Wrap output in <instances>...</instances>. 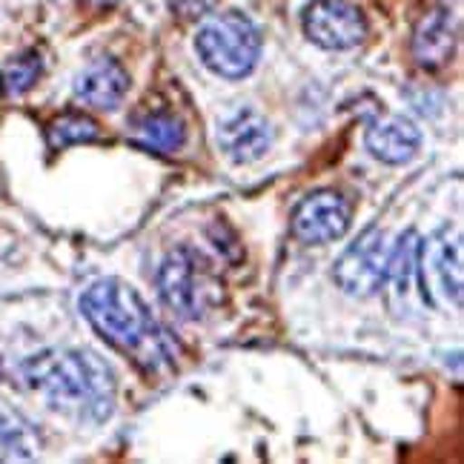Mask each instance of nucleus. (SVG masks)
Instances as JSON below:
<instances>
[{"mask_svg":"<svg viewBox=\"0 0 464 464\" xmlns=\"http://www.w3.org/2000/svg\"><path fill=\"white\" fill-rule=\"evenodd\" d=\"M17 448V430L12 427V421L0 413V456H4L6 450Z\"/></svg>","mask_w":464,"mask_h":464,"instance_id":"18","label":"nucleus"},{"mask_svg":"<svg viewBox=\"0 0 464 464\" xmlns=\"http://www.w3.org/2000/svg\"><path fill=\"white\" fill-rule=\"evenodd\" d=\"M81 313L92 324V330L123 353H135L138 359H164L160 344L164 335H158V324L147 307V301L138 295L132 284L121 278H101L81 295Z\"/></svg>","mask_w":464,"mask_h":464,"instance_id":"2","label":"nucleus"},{"mask_svg":"<svg viewBox=\"0 0 464 464\" xmlns=\"http://www.w3.org/2000/svg\"><path fill=\"white\" fill-rule=\"evenodd\" d=\"M29 390L63 413H78L89 421H106L115 410V372L101 355L89 350H44L24 362Z\"/></svg>","mask_w":464,"mask_h":464,"instance_id":"1","label":"nucleus"},{"mask_svg":"<svg viewBox=\"0 0 464 464\" xmlns=\"http://www.w3.org/2000/svg\"><path fill=\"white\" fill-rule=\"evenodd\" d=\"M158 295L181 321H198L204 313V266L189 246H178L158 266Z\"/></svg>","mask_w":464,"mask_h":464,"instance_id":"5","label":"nucleus"},{"mask_svg":"<svg viewBox=\"0 0 464 464\" xmlns=\"http://www.w3.org/2000/svg\"><path fill=\"white\" fill-rule=\"evenodd\" d=\"M216 4L218 0H172V9L181 17H204Z\"/></svg>","mask_w":464,"mask_h":464,"instance_id":"17","label":"nucleus"},{"mask_svg":"<svg viewBox=\"0 0 464 464\" xmlns=\"http://www.w3.org/2000/svg\"><path fill=\"white\" fill-rule=\"evenodd\" d=\"M261 32L253 17L244 12H221L212 14L195 32V52L201 63L227 81H241L253 75L261 61Z\"/></svg>","mask_w":464,"mask_h":464,"instance_id":"3","label":"nucleus"},{"mask_svg":"<svg viewBox=\"0 0 464 464\" xmlns=\"http://www.w3.org/2000/svg\"><path fill=\"white\" fill-rule=\"evenodd\" d=\"M456 44H459V24L456 14L450 9H433L427 12L413 29V58L427 72H439L444 69L453 55H456Z\"/></svg>","mask_w":464,"mask_h":464,"instance_id":"9","label":"nucleus"},{"mask_svg":"<svg viewBox=\"0 0 464 464\" xmlns=\"http://www.w3.org/2000/svg\"><path fill=\"white\" fill-rule=\"evenodd\" d=\"M367 152L390 167H401L413 160L421 147V132L413 121L404 115H387L382 121H372L364 135Z\"/></svg>","mask_w":464,"mask_h":464,"instance_id":"12","label":"nucleus"},{"mask_svg":"<svg viewBox=\"0 0 464 464\" xmlns=\"http://www.w3.org/2000/svg\"><path fill=\"white\" fill-rule=\"evenodd\" d=\"M273 127L253 106H236L232 112L218 118L216 144L232 164H256L273 147Z\"/></svg>","mask_w":464,"mask_h":464,"instance_id":"8","label":"nucleus"},{"mask_svg":"<svg viewBox=\"0 0 464 464\" xmlns=\"http://www.w3.org/2000/svg\"><path fill=\"white\" fill-rule=\"evenodd\" d=\"M101 138V127L95 118H89L83 112H66L55 118L46 130L49 150H66L75 144H92Z\"/></svg>","mask_w":464,"mask_h":464,"instance_id":"16","label":"nucleus"},{"mask_svg":"<svg viewBox=\"0 0 464 464\" xmlns=\"http://www.w3.org/2000/svg\"><path fill=\"white\" fill-rule=\"evenodd\" d=\"M187 140V127L184 121L172 112H150L135 123L132 144L150 152L169 155L178 152Z\"/></svg>","mask_w":464,"mask_h":464,"instance_id":"13","label":"nucleus"},{"mask_svg":"<svg viewBox=\"0 0 464 464\" xmlns=\"http://www.w3.org/2000/svg\"><path fill=\"white\" fill-rule=\"evenodd\" d=\"M44 75V58L34 49H24L12 55L0 66V95L4 98H21L41 81Z\"/></svg>","mask_w":464,"mask_h":464,"instance_id":"15","label":"nucleus"},{"mask_svg":"<svg viewBox=\"0 0 464 464\" xmlns=\"http://www.w3.org/2000/svg\"><path fill=\"white\" fill-rule=\"evenodd\" d=\"M350 221H353V207L342 192L315 189L295 204L290 229L301 244L321 246L344 238Z\"/></svg>","mask_w":464,"mask_h":464,"instance_id":"7","label":"nucleus"},{"mask_svg":"<svg viewBox=\"0 0 464 464\" xmlns=\"http://www.w3.org/2000/svg\"><path fill=\"white\" fill-rule=\"evenodd\" d=\"M392 246L379 224H370L333 264V281L350 298H372L387 278Z\"/></svg>","mask_w":464,"mask_h":464,"instance_id":"4","label":"nucleus"},{"mask_svg":"<svg viewBox=\"0 0 464 464\" xmlns=\"http://www.w3.org/2000/svg\"><path fill=\"white\" fill-rule=\"evenodd\" d=\"M301 29L310 44L327 52L355 49L367 38V21L362 9L347 0H310L301 12Z\"/></svg>","mask_w":464,"mask_h":464,"instance_id":"6","label":"nucleus"},{"mask_svg":"<svg viewBox=\"0 0 464 464\" xmlns=\"http://www.w3.org/2000/svg\"><path fill=\"white\" fill-rule=\"evenodd\" d=\"M72 92L81 103L92 106V110L112 112L130 92V72L115 58H95L78 72Z\"/></svg>","mask_w":464,"mask_h":464,"instance_id":"10","label":"nucleus"},{"mask_svg":"<svg viewBox=\"0 0 464 464\" xmlns=\"http://www.w3.org/2000/svg\"><path fill=\"white\" fill-rule=\"evenodd\" d=\"M436 281L444 298L453 301V307H461V246L459 238H433L430 246L419 249V287L421 298L427 304H433L430 290H427V281Z\"/></svg>","mask_w":464,"mask_h":464,"instance_id":"11","label":"nucleus"},{"mask_svg":"<svg viewBox=\"0 0 464 464\" xmlns=\"http://www.w3.org/2000/svg\"><path fill=\"white\" fill-rule=\"evenodd\" d=\"M86 6H92V9H110V6H115L118 0H83Z\"/></svg>","mask_w":464,"mask_h":464,"instance_id":"19","label":"nucleus"},{"mask_svg":"<svg viewBox=\"0 0 464 464\" xmlns=\"http://www.w3.org/2000/svg\"><path fill=\"white\" fill-rule=\"evenodd\" d=\"M419 249H421V241L416 236V229H407L399 238V244L392 246L387 278H384L392 301H407V295L413 293V281L419 278Z\"/></svg>","mask_w":464,"mask_h":464,"instance_id":"14","label":"nucleus"}]
</instances>
